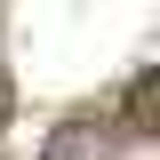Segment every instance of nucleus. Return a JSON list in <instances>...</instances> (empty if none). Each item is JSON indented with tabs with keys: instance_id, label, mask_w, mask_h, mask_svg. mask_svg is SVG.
Masks as SVG:
<instances>
[{
	"instance_id": "obj_3",
	"label": "nucleus",
	"mask_w": 160,
	"mask_h": 160,
	"mask_svg": "<svg viewBox=\"0 0 160 160\" xmlns=\"http://www.w3.org/2000/svg\"><path fill=\"white\" fill-rule=\"evenodd\" d=\"M16 120V80H8V64H0V128Z\"/></svg>"
},
{
	"instance_id": "obj_2",
	"label": "nucleus",
	"mask_w": 160,
	"mask_h": 160,
	"mask_svg": "<svg viewBox=\"0 0 160 160\" xmlns=\"http://www.w3.org/2000/svg\"><path fill=\"white\" fill-rule=\"evenodd\" d=\"M152 120H160V72H136L128 80V104H120V136H152Z\"/></svg>"
},
{
	"instance_id": "obj_1",
	"label": "nucleus",
	"mask_w": 160,
	"mask_h": 160,
	"mask_svg": "<svg viewBox=\"0 0 160 160\" xmlns=\"http://www.w3.org/2000/svg\"><path fill=\"white\" fill-rule=\"evenodd\" d=\"M112 152H120V128H112L104 112H80V120H64L56 136L40 144V160H112Z\"/></svg>"
}]
</instances>
